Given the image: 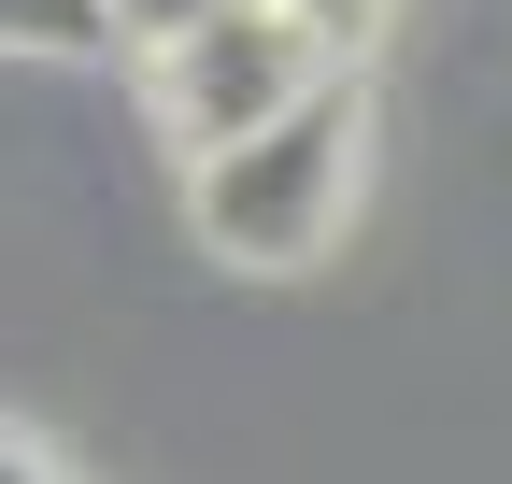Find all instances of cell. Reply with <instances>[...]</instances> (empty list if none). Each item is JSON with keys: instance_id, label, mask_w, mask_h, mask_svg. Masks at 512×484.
<instances>
[{"instance_id": "1", "label": "cell", "mask_w": 512, "mask_h": 484, "mask_svg": "<svg viewBox=\"0 0 512 484\" xmlns=\"http://www.w3.org/2000/svg\"><path fill=\"white\" fill-rule=\"evenodd\" d=\"M356 186H370V100H356V72H328L313 100H285L271 129L185 157V228H200L228 271H313V257H342Z\"/></svg>"}, {"instance_id": "2", "label": "cell", "mask_w": 512, "mask_h": 484, "mask_svg": "<svg viewBox=\"0 0 512 484\" xmlns=\"http://www.w3.org/2000/svg\"><path fill=\"white\" fill-rule=\"evenodd\" d=\"M143 72H157V129H171L185 157H214V143H242V129H271L285 100H313L342 57L313 43L285 0H228V15H200L185 43H157Z\"/></svg>"}, {"instance_id": "3", "label": "cell", "mask_w": 512, "mask_h": 484, "mask_svg": "<svg viewBox=\"0 0 512 484\" xmlns=\"http://www.w3.org/2000/svg\"><path fill=\"white\" fill-rule=\"evenodd\" d=\"M0 57H114L100 0H0Z\"/></svg>"}, {"instance_id": "4", "label": "cell", "mask_w": 512, "mask_h": 484, "mask_svg": "<svg viewBox=\"0 0 512 484\" xmlns=\"http://www.w3.org/2000/svg\"><path fill=\"white\" fill-rule=\"evenodd\" d=\"M200 15H228V0H100V43H128V57H157V43H185Z\"/></svg>"}, {"instance_id": "5", "label": "cell", "mask_w": 512, "mask_h": 484, "mask_svg": "<svg viewBox=\"0 0 512 484\" xmlns=\"http://www.w3.org/2000/svg\"><path fill=\"white\" fill-rule=\"evenodd\" d=\"M285 15H299V29H313V43H328V57H342V72H356V43H370L384 15H399V0H285Z\"/></svg>"}, {"instance_id": "6", "label": "cell", "mask_w": 512, "mask_h": 484, "mask_svg": "<svg viewBox=\"0 0 512 484\" xmlns=\"http://www.w3.org/2000/svg\"><path fill=\"white\" fill-rule=\"evenodd\" d=\"M0 484H72V456H57L43 428H0Z\"/></svg>"}]
</instances>
